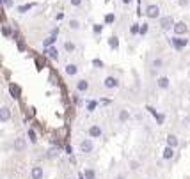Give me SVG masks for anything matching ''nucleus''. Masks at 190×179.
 Returning a JSON list of instances; mask_svg holds the SVG:
<instances>
[{"mask_svg":"<svg viewBox=\"0 0 190 179\" xmlns=\"http://www.w3.org/2000/svg\"><path fill=\"white\" fill-rule=\"evenodd\" d=\"M11 119V110L7 106H2L0 108V122H7Z\"/></svg>","mask_w":190,"mask_h":179,"instance_id":"8","label":"nucleus"},{"mask_svg":"<svg viewBox=\"0 0 190 179\" xmlns=\"http://www.w3.org/2000/svg\"><path fill=\"white\" fill-rule=\"evenodd\" d=\"M128 117H130L128 110H121V112H119V121H121V122H126V121H128Z\"/></svg>","mask_w":190,"mask_h":179,"instance_id":"22","label":"nucleus"},{"mask_svg":"<svg viewBox=\"0 0 190 179\" xmlns=\"http://www.w3.org/2000/svg\"><path fill=\"white\" fill-rule=\"evenodd\" d=\"M156 85H158L160 89H169V87H171V80H169L167 76H160V78L156 80Z\"/></svg>","mask_w":190,"mask_h":179,"instance_id":"11","label":"nucleus"},{"mask_svg":"<svg viewBox=\"0 0 190 179\" xmlns=\"http://www.w3.org/2000/svg\"><path fill=\"white\" fill-rule=\"evenodd\" d=\"M94 108H96V101H91V103L87 105V110H89V112H93Z\"/></svg>","mask_w":190,"mask_h":179,"instance_id":"37","label":"nucleus"},{"mask_svg":"<svg viewBox=\"0 0 190 179\" xmlns=\"http://www.w3.org/2000/svg\"><path fill=\"white\" fill-rule=\"evenodd\" d=\"M116 21V14H107L105 16V23H114Z\"/></svg>","mask_w":190,"mask_h":179,"instance_id":"28","label":"nucleus"},{"mask_svg":"<svg viewBox=\"0 0 190 179\" xmlns=\"http://www.w3.org/2000/svg\"><path fill=\"white\" fill-rule=\"evenodd\" d=\"M2 34H4L6 37H9V36H11V29H9L7 25H4V29H2Z\"/></svg>","mask_w":190,"mask_h":179,"instance_id":"31","label":"nucleus"},{"mask_svg":"<svg viewBox=\"0 0 190 179\" xmlns=\"http://www.w3.org/2000/svg\"><path fill=\"white\" fill-rule=\"evenodd\" d=\"M146 16L149 18V20H156V18H160V7H158L156 4L147 6V7H146Z\"/></svg>","mask_w":190,"mask_h":179,"instance_id":"1","label":"nucleus"},{"mask_svg":"<svg viewBox=\"0 0 190 179\" xmlns=\"http://www.w3.org/2000/svg\"><path fill=\"white\" fill-rule=\"evenodd\" d=\"M178 144H179V140H178V137L176 135H169L167 137V145H171V147H178Z\"/></svg>","mask_w":190,"mask_h":179,"instance_id":"16","label":"nucleus"},{"mask_svg":"<svg viewBox=\"0 0 190 179\" xmlns=\"http://www.w3.org/2000/svg\"><path fill=\"white\" fill-rule=\"evenodd\" d=\"M174 20H172V16H163V18H160V27H162V30H171V29H174Z\"/></svg>","mask_w":190,"mask_h":179,"instance_id":"2","label":"nucleus"},{"mask_svg":"<svg viewBox=\"0 0 190 179\" xmlns=\"http://www.w3.org/2000/svg\"><path fill=\"white\" fill-rule=\"evenodd\" d=\"M30 177L32 179H43V169H41V167H32Z\"/></svg>","mask_w":190,"mask_h":179,"instance_id":"12","label":"nucleus"},{"mask_svg":"<svg viewBox=\"0 0 190 179\" xmlns=\"http://www.w3.org/2000/svg\"><path fill=\"white\" fill-rule=\"evenodd\" d=\"M163 160H171L172 156H174V147H171V145H167L165 149H163Z\"/></svg>","mask_w":190,"mask_h":179,"instance_id":"14","label":"nucleus"},{"mask_svg":"<svg viewBox=\"0 0 190 179\" xmlns=\"http://www.w3.org/2000/svg\"><path fill=\"white\" fill-rule=\"evenodd\" d=\"M116 179H126V176H124V174H119V176H117Z\"/></svg>","mask_w":190,"mask_h":179,"instance_id":"38","label":"nucleus"},{"mask_svg":"<svg viewBox=\"0 0 190 179\" xmlns=\"http://www.w3.org/2000/svg\"><path fill=\"white\" fill-rule=\"evenodd\" d=\"M174 34L176 36H183V34H186L188 32V27H186V23H185V21H178V23L174 25Z\"/></svg>","mask_w":190,"mask_h":179,"instance_id":"6","label":"nucleus"},{"mask_svg":"<svg viewBox=\"0 0 190 179\" xmlns=\"http://www.w3.org/2000/svg\"><path fill=\"white\" fill-rule=\"evenodd\" d=\"M171 43H172V46H174L176 50H183V48L186 46V43H188V41H186L185 37L176 36V37H172V39H171Z\"/></svg>","mask_w":190,"mask_h":179,"instance_id":"4","label":"nucleus"},{"mask_svg":"<svg viewBox=\"0 0 190 179\" xmlns=\"http://www.w3.org/2000/svg\"><path fill=\"white\" fill-rule=\"evenodd\" d=\"M55 41H57V36L52 34V36H48V37L43 41V46H45V48H50V46H53V43H55Z\"/></svg>","mask_w":190,"mask_h":179,"instance_id":"15","label":"nucleus"},{"mask_svg":"<svg viewBox=\"0 0 190 179\" xmlns=\"http://www.w3.org/2000/svg\"><path fill=\"white\" fill-rule=\"evenodd\" d=\"M69 29L71 30H78L80 29V21L78 20H69Z\"/></svg>","mask_w":190,"mask_h":179,"instance_id":"24","label":"nucleus"},{"mask_svg":"<svg viewBox=\"0 0 190 179\" xmlns=\"http://www.w3.org/2000/svg\"><path fill=\"white\" fill-rule=\"evenodd\" d=\"M103 85H105V89H117L119 87V80L116 76H107L105 82H103Z\"/></svg>","mask_w":190,"mask_h":179,"instance_id":"5","label":"nucleus"},{"mask_svg":"<svg viewBox=\"0 0 190 179\" xmlns=\"http://www.w3.org/2000/svg\"><path fill=\"white\" fill-rule=\"evenodd\" d=\"M59 147H52L50 151H48V158H55V156H59Z\"/></svg>","mask_w":190,"mask_h":179,"instance_id":"25","label":"nucleus"},{"mask_svg":"<svg viewBox=\"0 0 190 179\" xmlns=\"http://www.w3.org/2000/svg\"><path fill=\"white\" fill-rule=\"evenodd\" d=\"M2 4H4V7H13L14 6L13 0H2Z\"/></svg>","mask_w":190,"mask_h":179,"instance_id":"33","label":"nucleus"},{"mask_svg":"<svg viewBox=\"0 0 190 179\" xmlns=\"http://www.w3.org/2000/svg\"><path fill=\"white\" fill-rule=\"evenodd\" d=\"M9 91H11V94H13V98H14V99H16V98H20V89H18V85L11 83V85H9Z\"/></svg>","mask_w":190,"mask_h":179,"instance_id":"20","label":"nucleus"},{"mask_svg":"<svg viewBox=\"0 0 190 179\" xmlns=\"http://www.w3.org/2000/svg\"><path fill=\"white\" fill-rule=\"evenodd\" d=\"M83 177H86V179H94L96 177V172L93 169H86V170H83Z\"/></svg>","mask_w":190,"mask_h":179,"instance_id":"21","label":"nucleus"},{"mask_svg":"<svg viewBox=\"0 0 190 179\" xmlns=\"http://www.w3.org/2000/svg\"><path fill=\"white\" fill-rule=\"evenodd\" d=\"M93 30H94V34H100V32L103 30V25H94V27H93Z\"/></svg>","mask_w":190,"mask_h":179,"instance_id":"35","label":"nucleus"},{"mask_svg":"<svg viewBox=\"0 0 190 179\" xmlns=\"http://www.w3.org/2000/svg\"><path fill=\"white\" fill-rule=\"evenodd\" d=\"M64 50H66L68 53H73V52L76 50V44H75L73 41H66V43H64Z\"/></svg>","mask_w":190,"mask_h":179,"instance_id":"18","label":"nucleus"},{"mask_svg":"<svg viewBox=\"0 0 190 179\" xmlns=\"http://www.w3.org/2000/svg\"><path fill=\"white\" fill-rule=\"evenodd\" d=\"M32 7H34V4H25V6H20L18 11H20V13H27V11L32 9Z\"/></svg>","mask_w":190,"mask_h":179,"instance_id":"27","label":"nucleus"},{"mask_svg":"<svg viewBox=\"0 0 190 179\" xmlns=\"http://www.w3.org/2000/svg\"><path fill=\"white\" fill-rule=\"evenodd\" d=\"M139 167H140L139 162H132V163H130V169H132V170H139Z\"/></svg>","mask_w":190,"mask_h":179,"instance_id":"36","label":"nucleus"},{"mask_svg":"<svg viewBox=\"0 0 190 179\" xmlns=\"http://www.w3.org/2000/svg\"><path fill=\"white\" fill-rule=\"evenodd\" d=\"M109 46H110V48H114V50H117V48H119V37H117V36H112V37L109 39Z\"/></svg>","mask_w":190,"mask_h":179,"instance_id":"19","label":"nucleus"},{"mask_svg":"<svg viewBox=\"0 0 190 179\" xmlns=\"http://www.w3.org/2000/svg\"><path fill=\"white\" fill-rule=\"evenodd\" d=\"M64 71H66V75H68V76H75V75L78 73V68H76V64H68Z\"/></svg>","mask_w":190,"mask_h":179,"instance_id":"13","label":"nucleus"},{"mask_svg":"<svg viewBox=\"0 0 190 179\" xmlns=\"http://www.w3.org/2000/svg\"><path fill=\"white\" fill-rule=\"evenodd\" d=\"M45 53L48 55V59H52V60H59V50H57L55 46L46 48V50H45Z\"/></svg>","mask_w":190,"mask_h":179,"instance_id":"9","label":"nucleus"},{"mask_svg":"<svg viewBox=\"0 0 190 179\" xmlns=\"http://www.w3.org/2000/svg\"><path fill=\"white\" fill-rule=\"evenodd\" d=\"M101 135H103V129H101L100 126H96V124H94V126H91V128H89V137H91V138H100Z\"/></svg>","mask_w":190,"mask_h":179,"instance_id":"7","label":"nucleus"},{"mask_svg":"<svg viewBox=\"0 0 190 179\" xmlns=\"http://www.w3.org/2000/svg\"><path fill=\"white\" fill-rule=\"evenodd\" d=\"M123 2H124V4H130V2H132V0H123Z\"/></svg>","mask_w":190,"mask_h":179,"instance_id":"39","label":"nucleus"},{"mask_svg":"<svg viewBox=\"0 0 190 179\" xmlns=\"http://www.w3.org/2000/svg\"><path fill=\"white\" fill-rule=\"evenodd\" d=\"M147 29H149V27H147V23H142V25H140V32H139V36H146V34H147Z\"/></svg>","mask_w":190,"mask_h":179,"instance_id":"29","label":"nucleus"},{"mask_svg":"<svg viewBox=\"0 0 190 179\" xmlns=\"http://www.w3.org/2000/svg\"><path fill=\"white\" fill-rule=\"evenodd\" d=\"M76 91L78 92H87L89 91V82L87 80H78L76 82Z\"/></svg>","mask_w":190,"mask_h":179,"instance_id":"10","label":"nucleus"},{"mask_svg":"<svg viewBox=\"0 0 190 179\" xmlns=\"http://www.w3.org/2000/svg\"><path fill=\"white\" fill-rule=\"evenodd\" d=\"M25 145H27V144H25L23 138H16V140H14V151H23Z\"/></svg>","mask_w":190,"mask_h":179,"instance_id":"17","label":"nucleus"},{"mask_svg":"<svg viewBox=\"0 0 190 179\" xmlns=\"http://www.w3.org/2000/svg\"><path fill=\"white\" fill-rule=\"evenodd\" d=\"M151 66H153V68H155V69H160V68H162V66H163V60H162V59H155Z\"/></svg>","mask_w":190,"mask_h":179,"instance_id":"26","label":"nucleus"},{"mask_svg":"<svg viewBox=\"0 0 190 179\" xmlns=\"http://www.w3.org/2000/svg\"><path fill=\"white\" fill-rule=\"evenodd\" d=\"M27 137H29V140H30L32 144L37 142V137H36V131H34V129H29V131H27Z\"/></svg>","mask_w":190,"mask_h":179,"instance_id":"23","label":"nucleus"},{"mask_svg":"<svg viewBox=\"0 0 190 179\" xmlns=\"http://www.w3.org/2000/svg\"><path fill=\"white\" fill-rule=\"evenodd\" d=\"M130 32H132V34L135 36V34H139V32H140V27H139V25L135 23V25H132V29H130Z\"/></svg>","mask_w":190,"mask_h":179,"instance_id":"30","label":"nucleus"},{"mask_svg":"<svg viewBox=\"0 0 190 179\" xmlns=\"http://www.w3.org/2000/svg\"><path fill=\"white\" fill-rule=\"evenodd\" d=\"M69 4L73 7H78V6H82V0H69Z\"/></svg>","mask_w":190,"mask_h":179,"instance_id":"34","label":"nucleus"},{"mask_svg":"<svg viewBox=\"0 0 190 179\" xmlns=\"http://www.w3.org/2000/svg\"><path fill=\"white\" fill-rule=\"evenodd\" d=\"M93 149H94V144H93L91 138H86V140H82V142H80V152L89 154V152H93Z\"/></svg>","mask_w":190,"mask_h":179,"instance_id":"3","label":"nucleus"},{"mask_svg":"<svg viewBox=\"0 0 190 179\" xmlns=\"http://www.w3.org/2000/svg\"><path fill=\"white\" fill-rule=\"evenodd\" d=\"M93 66H94V68H103V62H101L100 59H94V60H93Z\"/></svg>","mask_w":190,"mask_h":179,"instance_id":"32","label":"nucleus"}]
</instances>
